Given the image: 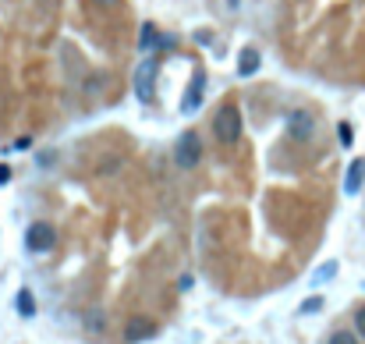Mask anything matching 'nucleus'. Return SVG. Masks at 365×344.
<instances>
[{
    "mask_svg": "<svg viewBox=\"0 0 365 344\" xmlns=\"http://www.w3.org/2000/svg\"><path fill=\"white\" fill-rule=\"evenodd\" d=\"M213 132H216V138L224 146H234L241 138V110L234 103H224L216 110V117H213Z\"/></svg>",
    "mask_w": 365,
    "mask_h": 344,
    "instance_id": "nucleus-1",
    "label": "nucleus"
},
{
    "mask_svg": "<svg viewBox=\"0 0 365 344\" xmlns=\"http://www.w3.org/2000/svg\"><path fill=\"white\" fill-rule=\"evenodd\" d=\"M199 160H202V138H199V132H181V138L174 143V164L181 171H192V167H199Z\"/></svg>",
    "mask_w": 365,
    "mask_h": 344,
    "instance_id": "nucleus-2",
    "label": "nucleus"
},
{
    "mask_svg": "<svg viewBox=\"0 0 365 344\" xmlns=\"http://www.w3.org/2000/svg\"><path fill=\"white\" fill-rule=\"evenodd\" d=\"M284 125H288V135L294 138V143H309V138L316 135V114L298 107V110H291L288 117H284Z\"/></svg>",
    "mask_w": 365,
    "mask_h": 344,
    "instance_id": "nucleus-3",
    "label": "nucleus"
},
{
    "mask_svg": "<svg viewBox=\"0 0 365 344\" xmlns=\"http://www.w3.org/2000/svg\"><path fill=\"white\" fill-rule=\"evenodd\" d=\"M156 57H149L146 64H142L138 71H135V96L142 99V103H153L156 99Z\"/></svg>",
    "mask_w": 365,
    "mask_h": 344,
    "instance_id": "nucleus-4",
    "label": "nucleus"
},
{
    "mask_svg": "<svg viewBox=\"0 0 365 344\" xmlns=\"http://www.w3.org/2000/svg\"><path fill=\"white\" fill-rule=\"evenodd\" d=\"M25 245H29L32 252H50V249L57 245V231H53V224H47V220H36V224L25 231Z\"/></svg>",
    "mask_w": 365,
    "mask_h": 344,
    "instance_id": "nucleus-5",
    "label": "nucleus"
},
{
    "mask_svg": "<svg viewBox=\"0 0 365 344\" xmlns=\"http://www.w3.org/2000/svg\"><path fill=\"white\" fill-rule=\"evenodd\" d=\"M202 96H206V75L195 71V75H192V82H188V89H185V99H181V114H188V117L199 114Z\"/></svg>",
    "mask_w": 365,
    "mask_h": 344,
    "instance_id": "nucleus-6",
    "label": "nucleus"
},
{
    "mask_svg": "<svg viewBox=\"0 0 365 344\" xmlns=\"http://www.w3.org/2000/svg\"><path fill=\"white\" fill-rule=\"evenodd\" d=\"M156 334V327L149 319H142V316H135V319H128V327H125V341L128 344H138V341H149Z\"/></svg>",
    "mask_w": 365,
    "mask_h": 344,
    "instance_id": "nucleus-7",
    "label": "nucleus"
},
{
    "mask_svg": "<svg viewBox=\"0 0 365 344\" xmlns=\"http://www.w3.org/2000/svg\"><path fill=\"white\" fill-rule=\"evenodd\" d=\"M259 64H262L259 50H255V47H245V50H241V57H238V75H241V78H252V75L259 71Z\"/></svg>",
    "mask_w": 365,
    "mask_h": 344,
    "instance_id": "nucleus-8",
    "label": "nucleus"
},
{
    "mask_svg": "<svg viewBox=\"0 0 365 344\" xmlns=\"http://www.w3.org/2000/svg\"><path fill=\"white\" fill-rule=\"evenodd\" d=\"M362 181H365V160H351L348 174H344V192H348V195H358Z\"/></svg>",
    "mask_w": 365,
    "mask_h": 344,
    "instance_id": "nucleus-9",
    "label": "nucleus"
},
{
    "mask_svg": "<svg viewBox=\"0 0 365 344\" xmlns=\"http://www.w3.org/2000/svg\"><path fill=\"white\" fill-rule=\"evenodd\" d=\"M160 32L156 25H142V32H138V47H142V53H153L156 47H160Z\"/></svg>",
    "mask_w": 365,
    "mask_h": 344,
    "instance_id": "nucleus-10",
    "label": "nucleus"
},
{
    "mask_svg": "<svg viewBox=\"0 0 365 344\" xmlns=\"http://www.w3.org/2000/svg\"><path fill=\"white\" fill-rule=\"evenodd\" d=\"M18 316H25V319H29V316H36V302H32V291H25V288L18 291Z\"/></svg>",
    "mask_w": 365,
    "mask_h": 344,
    "instance_id": "nucleus-11",
    "label": "nucleus"
},
{
    "mask_svg": "<svg viewBox=\"0 0 365 344\" xmlns=\"http://www.w3.org/2000/svg\"><path fill=\"white\" fill-rule=\"evenodd\" d=\"M333 273H337V262H323L312 277V284H327V280H333Z\"/></svg>",
    "mask_w": 365,
    "mask_h": 344,
    "instance_id": "nucleus-12",
    "label": "nucleus"
},
{
    "mask_svg": "<svg viewBox=\"0 0 365 344\" xmlns=\"http://www.w3.org/2000/svg\"><path fill=\"white\" fill-rule=\"evenodd\" d=\"M121 167H125V164H121V156H103V164H99L96 171L103 174V177H110V174H117Z\"/></svg>",
    "mask_w": 365,
    "mask_h": 344,
    "instance_id": "nucleus-13",
    "label": "nucleus"
},
{
    "mask_svg": "<svg viewBox=\"0 0 365 344\" xmlns=\"http://www.w3.org/2000/svg\"><path fill=\"white\" fill-rule=\"evenodd\" d=\"M327 344H358V334L355 330H333Z\"/></svg>",
    "mask_w": 365,
    "mask_h": 344,
    "instance_id": "nucleus-14",
    "label": "nucleus"
},
{
    "mask_svg": "<svg viewBox=\"0 0 365 344\" xmlns=\"http://www.w3.org/2000/svg\"><path fill=\"white\" fill-rule=\"evenodd\" d=\"M337 138H340V146H344V149H348V146L355 143V132H351L348 121H340V125H337Z\"/></svg>",
    "mask_w": 365,
    "mask_h": 344,
    "instance_id": "nucleus-15",
    "label": "nucleus"
},
{
    "mask_svg": "<svg viewBox=\"0 0 365 344\" xmlns=\"http://www.w3.org/2000/svg\"><path fill=\"white\" fill-rule=\"evenodd\" d=\"M103 323H107V319H103V312H99V309H92V312L86 316V327H89L92 334H99V330H103Z\"/></svg>",
    "mask_w": 365,
    "mask_h": 344,
    "instance_id": "nucleus-16",
    "label": "nucleus"
},
{
    "mask_svg": "<svg viewBox=\"0 0 365 344\" xmlns=\"http://www.w3.org/2000/svg\"><path fill=\"white\" fill-rule=\"evenodd\" d=\"M319 309H323V298H319V295H312V298H305V302H301V316L319 312Z\"/></svg>",
    "mask_w": 365,
    "mask_h": 344,
    "instance_id": "nucleus-17",
    "label": "nucleus"
},
{
    "mask_svg": "<svg viewBox=\"0 0 365 344\" xmlns=\"http://www.w3.org/2000/svg\"><path fill=\"white\" fill-rule=\"evenodd\" d=\"M355 330H358V337H365V306L355 312Z\"/></svg>",
    "mask_w": 365,
    "mask_h": 344,
    "instance_id": "nucleus-18",
    "label": "nucleus"
},
{
    "mask_svg": "<svg viewBox=\"0 0 365 344\" xmlns=\"http://www.w3.org/2000/svg\"><path fill=\"white\" fill-rule=\"evenodd\" d=\"M92 4H96V8H103V11H114L121 0H92Z\"/></svg>",
    "mask_w": 365,
    "mask_h": 344,
    "instance_id": "nucleus-19",
    "label": "nucleus"
},
{
    "mask_svg": "<svg viewBox=\"0 0 365 344\" xmlns=\"http://www.w3.org/2000/svg\"><path fill=\"white\" fill-rule=\"evenodd\" d=\"M8 181H11V167L0 164V185H8Z\"/></svg>",
    "mask_w": 365,
    "mask_h": 344,
    "instance_id": "nucleus-20",
    "label": "nucleus"
}]
</instances>
